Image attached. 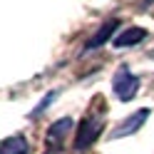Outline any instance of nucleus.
<instances>
[{"label":"nucleus","instance_id":"nucleus-1","mask_svg":"<svg viewBox=\"0 0 154 154\" xmlns=\"http://www.w3.org/2000/svg\"><path fill=\"white\" fill-rule=\"evenodd\" d=\"M104 129V114L97 112V114H87L75 129V152H87L92 149V144L100 139V134Z\"/></svg>","mask_w":154,"mask_h":154},{"label":"nucleus","instance_id":"nucleus-2","mask_svg":"<svg viewBox=\"0 0 154 154\" xmlns=\"http://www.w3.org/2000/svg\"><path fill=\"white\" fill-rule=\"evenodd\" d=\"M112 92L117 94V100L119 102H129L137 97V92H139V77L137 75H132V70L127 65H122L117 72H114L112 77Z\"/></svg>","mask_w":154,"mask_h":154},{"label":"nucleus","instance_id":"nucleus-3","mask_svg":"<svg viewBox=\"0 0 154 154\" xmlns=\"http://www.w3.org/2000/svg\"><path fill=\"white\" fill-rule=\"evenodd\" d=\"M149 114H152V109H149V107L137 109L134 114H129V117L124 119L122 124H117V127L112 129L109 137H112V139H122V137H129V134H137V132L144 127V122L149 119Z\"/></svg>","mask_w":154,"mask_h":154},{"label":"nucleus","instance_id":"nucleus-4","mask_svg":"<svg viewBox=\"0 0 154 154\" xmlns=\"http://www.w3.org/2000/svg\"><path fill=\"white\" fill-rule=\"evenodd\" d=\"M119 30V17H109V20H104L100 27H97V32H94L87 45H85V50L82 52H92V50H97V47H102L104 42H109L112 40V35Z\"/></svg>","mask_w":154,"mask_h":154},{"label":"nucleus","instance_id":"nucleus-5","mask_svg":"<svg viewBox=\"0 0 154 154\" xmlns=\"http://www.w3.org/2000/svg\"><path fill=\"white\" fill-rule=\"evenodd\" d=\"M72 127H75L72 117H62V119L52 122L50 129H47V147H60V144L65 142V137L72 132Z\"/></svg>","mask_w":154,"mask_h":154},{"label":"nucleus","instance_id":"nucleus-6","mask_svg":"<svg viewBox=\"0 0 154 154\" xmlns=\"http://www.w3.org/2000/svg\"><path fill=\"white\" fill-rule=\"evenodd\" d=\"M144 37H147V30H144V27H127L124 32H119L112 40V45L119 47V50H122V47H134V45H139Z\"/></svg>","mask_w":154,"mask_h":154},{"label":"nucleus","instance_id":"nucleus-7","mask_svg":"<svg viewBox=\"0 0 154 154\" xmlns=\"http://www.w3.org/2000/svg\"><path fill=\"white\" fill-rule=\"evenodd\" d=\"M0 154H30V142H27L23 134L8 137L3 144H0Z\"/></svg>","mask_w":154,"mask_h":154},{"label":"nucleus","instance_id":"nucleus-8","mask_svg":"<svg viewBox=\"0 0 154 154\" xmlns=\"http://www.w3.org/2000/svg\"><path fill=\"white\" fill-rule=\"evenodd\" d=\"M57 97H60V90H52V92H47L45 97H42V102L37 104V107H35L32 112H30V119H35V117H40V114H42V112H45L47 107H50V104H52V102H55Z\"/></svg>","mask_w":154,"mask_h":154},{"label":"nucleus","instance_id":"nucleus-9","mask_svg":"<svg viewBox=\"0 0 154 154\" xmlns=\"http://www.w3.org/2000/svg\"><path fill=\"white\" fill-rule=\"evenodd\" d=\"M45 154H67V152H62L60 147H50V149H47Z\"/></svg>","mask_w":154,"mask_h":154},{"label":"nucleus","instance_id":"nucleus-10","mask_svg":"<svg viewBox=\"0 0 154 154\" xmlns=\"http://www.w3.org/2000/svg\"><path fill=\"white\" fill-rule=\"evenodd\" d=\"M154 5V0H144V3H142V8H152Z\"/></svg>","mask_w":154,"mask_h":154}]
</instances>
